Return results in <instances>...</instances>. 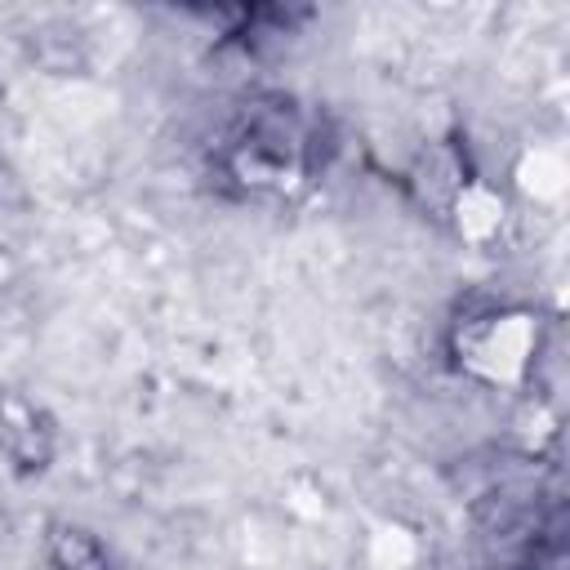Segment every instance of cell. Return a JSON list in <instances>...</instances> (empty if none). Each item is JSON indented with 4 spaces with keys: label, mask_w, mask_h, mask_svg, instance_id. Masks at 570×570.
I'll return each instance as SVG.
<instances>
[{
    "label": "cell",
    "mask_w": 570,
    "mask_h": 570,
    "mask_svg": "<svg viewBox=\"0 0 570 570\" xmlns=\"http://www.w3.org/2000/svg\"><path fill=\"white\" fill-rule=\"evenodd\" d=\"M307 125L289 102H254L240 120V129L232 134L227 147V165L240 183L254 187H276L285 183V174H298L307 165Z\"/></svg>",
    "instance_id": "1"
},
{
    "label": "cell",
    "mask_w": 570,
    "mask_h": 570,
    "mask_svg": "<svg viewBox=\"0 0 570 570\" xmlns=\"http://www.w3.org/2000/svg\"><path fill=\"white\" fill-rule=\"evenodd\" d=\"M49 561L58 570H107L102 543L80 525H53L49 534Z\"/></svg>",
    "instance_id": "2"
}]
</instances>
